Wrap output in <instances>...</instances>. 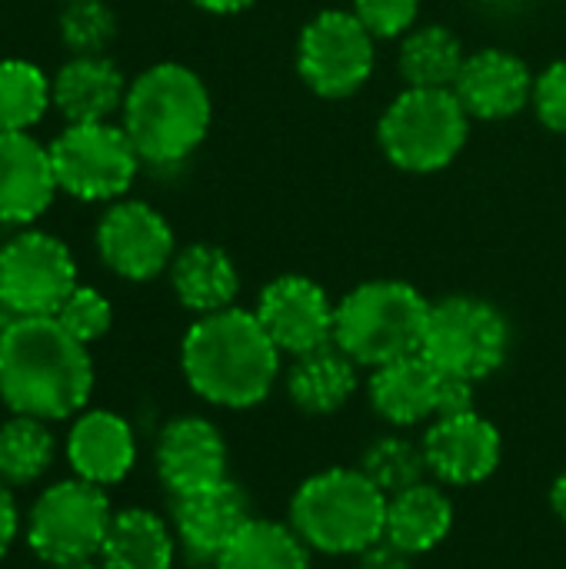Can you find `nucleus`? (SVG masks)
<instances>
[{
    "mask_svg": "<svg viewBox=\"0 0 566 569\" xmlns=\"http://www.w3.org/2000/svg\"><path fill=\"white\" fill-rule=\"evenodd\" d=\"M93 390L87 343L70 337L57 317H17L0 330V400L10 413L67 420Z\"/></svg>",
    "mask_w": 566,
    "mask_h": 569,
    "instance_id": "1",
    "label": "nucleus"
},
{
    "mask_svg": "<svg viewBox=\"0 0 566 569\" xmlns=\"http://www.w3.org/2000/svg\"><path fill=\"white\" fill-rule=\"evenodd\" d=\"M180 367L190 390L227 410H247L267 400L280 373V350L257 313L227 307L200 317L183 343Z\"/></svg>",
    "mask_w": 566,
    "mask_h": 569,
    "instance_id": "2",
    "label": "nucleus"
},
{
    "mask_svg": "<svg viewBox=\"0 0 566 569\" xmlns=\"http://www.w3.org/2000/svg\"><path fill=\"white\" fill-rule=\"evenodd\" d=\"M210 93L183 63L143 70L123 100V130L143 163L170 167L187 160L210 130Z\"/></svg>",
    "mask_w": 566,
    "mask_h": 569,
    "instance_id": "3",
    "label": "nucleus"
},
{
    "mask_svg": "<svg viewBox=\"0 0 566 569\" xmlns=\"http://www.w3.org/2000/svg\"><path fill=\"white\" fill-rule=\"evenodd\" d=\"M290 527L300 540L327 557H360L384 540L387 493L367 473L334 467L307 477L290 500Z\"/></svg>",
    "mask_w": 566,
    "mask_h": 569,
    "instance_id": "4",
    "label": "nucleus"
},
{
    "mask_svg": "<svg viewBox=\"0 0 566 569\" xmlns=\"http://www.w3.org/2000/svg\"><path fill=\"white\" fill-rule=\"evenodd\" d=\"M430 303L404 280H367L337 303L334 343L357 367H384L420 353Z\"/></svg>",
    "mask_w": 566,
    "mask_h": 569,
    "instance_id": "5",
    "label": "nucleus"
},
{
    "mask_svg": "<svg viewBox=\"0 0 566 569\" xmlns=\"http://www.w3.org/2000/svg\"><path fill=\"white\" fill-rule=\"evenodd\" d=\"M470 113L454 90L407 87L380 117L377 137L387 160L410 173H434L457 160L467 143Z\"/></svg>",
    "mask_w": 566,
    "mask_h": 569,
    "instance_id": "6",
    "label": "nucleus"
},
{
    "mask_svg": "<svg viewBox=\"0 0 566 569\" xmlns=\"http://www.w3.org/2000/svg\"><path fill=\"white\" fill-rule=\"evenodd\" d=\"M113 510L103 487L80 477L47 487L27 513V547L50 567L90 563L100 557Z\"/></svg>",
    "mask_w": 566,
    "mask_h": 569,
    "instance_id": "7",
    "label": "nucleus"
},
{
    "mask_svg": "<svg viewBox=\"0 0 566 569\" xmlns=\"http://www.w3.org/2000/svg\"><path fill=\"white\" fill-rule=\"evenodd\" d=\"M420 353L444 373L477 383L504 367L510 353V323L480 297H444L430 303Z\"/></svg>",
    "mask_w": 566,
    "mask_h": 569,
    "instance_id": "8",
    "label": "nucleus"
},
{
    "mask_svg": "<svg viewBox=\"0 0 566 569\" xmlns=\"http://www.w3.org/2000/svg\"><path fill=\"white\" fill-rule=\"evenodd\" d=\"M57 187L77 200L100 203L120 200L140 170V153L123 127L103 123H67L50 143Z\"/></svg>",
    "mask_w": 566,
    "mask_h": 569,
    "instance_id": "9",
    "label": "nucleus"
},
{
    "mask_svg": "<svg viewBox=\"0 0 566 569\" xmlns=\"http://www.w3.org/2000/svg\"><path fill=\"white\" fill-rule=\"evenodd\" d=\"M73 290L77 260L60 237L27 230L0 247V303L13 317H53Z\"/></svg>",
    "mask_w": 566,
    "mask_h": 569,
    "instance_id": "10",
    "label": "nucleus"
},
{
    "mask_svg": "<svg viewBox=\"0 0 566 569\" xmlns=\"http://www.w3.org/2000/svg\"><path fill=\"white\" fill-rule=\"evenodd\" d=\"M374 40L350 10H324L300 33L297 70L314 93L350 97L374 73Z\"/></svg>",
    "mask_w": 566,
    "mask_h": 569,
    "instance_id": "11",
    "label": "nucleus"
},
{
    "mask_svg": "<svg viewBox=\"0 0 566 569\" xmlns=\"http://www.w3.org/2000/svg\"><path fill=\"white\" fill-rule=\"evenodd\" d=\"M93 240L103 267L133 283L153 280L173 263V230L143 200H117L107 207Z\"/></svg>",
    "mask_w": 566,
    "mask_h": 569,
    "instance_id": "12",
    "label": "nucleus"
},
{
    "mask_svg": "<svg viewBox=\"0 0 566 569\" xmlns=\"http://www.w3.org/2000/svg\"><path fill=\"white\" fill-rule=\"evenodd\" d=\"M254 313L280 353L304 357L310 350L334 343L337 303L310 277L287 273V277L270 280L260 290Z\"/></svg>",
    "mask_w": 566,
    "mask_h": 569,
    "instance_id": "13",
    "label": "nucleus"
},
{
    "mask_svg": "<svg viewBox=\"0 0 566 569\" xmlns=\"http://www.w3.org/2000/svg\"><path fill=\"white\" fill-rule=\"evenodd\" d=\"M420 447L427 457V470L447 487L484 483L487 477H494L504 453L500 430L477 410L434 420Z\"/></svg>",
    "mask_w": 566,
    "mask_h": 569,
    "instance_id": "14",
    "label": "nucleus"
},
{
    "mask_svg": "<svg viewBox=\"0 0 566 569\" xmlns=\"http://www.w3.org/2000/svg\"><path fill=\"white\" fill-rule=\"evenodd\" d=\"M157 473L173 497L227 480L224 433L203 417H177L157 437Z\"/></svg>",
    "mask_w": 566,
    "mask_h": 569,
    "instance_id": "15",
    "label": "nucleus"
},
{
    "mask_svg": "<svg viewBox=\"0 0 566 569\" xmlns=\"http://www.w3.org/2000/svg\"><path fill=\"white\" fill-rule=\"evenodd\" d=\"M247 520L250 500L234 480H224L187 497H173V533L187 557L200 563H217L224 547L244 530Z\"/></svg>",
    "mask_w": 566,
    "mask_h": 569,
    "instance_id": "16",
    "label": "nucleus"
},
{
    "mask_svg": "<svg viewBox=\"0 0 566 569\" xmlns=\"http://www.w3.org/2000/svg\"><path fill=\"white\" fill-rule=\"evenodd\" d=\"M534 73L510 50H477L467 57L454 93L477 120H507L534 103Z\"/></svg>",
    "mask_w": 566,
    "mask_h": 569,
    "instance_id": "17",
    "label": "nucleus"
},
{
    "mask_svg": "<svg viewBox=\"0 0 566 569\" xmlns=\"http://www.w3.org/2000/svg\"><path fill=\"white\" fill-rule=\"evenodd\" d=\"M50 147L30 130L0 133V220L33 223L57 197Z\"/></svg>",
    "mask_w": 566,
    "mask_h": 569,
    "instance_id": "18",
    "label": "nucleus"
},
{
    "mask_svg": "<svg viewBox=\"0 0 566 569\" xmlns=\"http://www.w3.org/2000/svg\"><path fill=\"white\" fill-rule=\"evenodd\" d=\"M447 373L424 353L390 360L370 377V403L390 427H417L440 417Z\"/></svg>",
    "mask_w": 566,
    "mask_h": 569,
    "instance_id": "19",
    "label": "nucleus"
},
{
    "mask_svg": "<svg viewBox=\"0 0 566 569\" xmlns=\"http://www.w3.org/2000/svg\"><path fill=\"white\" fill-rule=\"evenodd\" d=\"M67 463L73 477L113 487L137 463V440L130 423L113 410H87L73 420L67 437Z\"/></svg>",
    "mask_w": 566,
    "mask_h": 569,
    "instance_id": "20",
    "label": "nucleus"
},
{
    "mask_svg": "<svg viewBox=\"0 0 566 569\" xmlns=\"http://www.w3.org/2000/svg\"><path fill=\"white\" fill-rule=\"evenodd\" d=\"M127 80L120 67L103 53L70 57L50 80L53 107L67 123H103L127 100Z\"/></svg>",
    "mask_w": 566,
    "mask_h": 569,
    "instance_id": "21",
    "label": "nucleus"
},
{
    "mask_svg": "<svg viewBox=\"0 0 566 569\" xmlns=\"http://www.w3.org/2000/svg\"><path fill=\"white\" fill-rule=\"evenodd\" d=\"M170 287L190 313L207 317L234 307L240 277L227 250L214 243H190L170 263Z\"/></svg>",
    "mask_w": 566,
    "mask_h": 569,
    "instance_id": "22",
    "label": "nucleus"
},
{
    "mask_svg": "<svg viewBox=\"0 0 566 569\" xmlns=\"http://www.w3.org/2000/svg\"><path fill=\"white\" fill-rule=\"evenodd\" d=\"M454 530V503L437 483H417L404 493L387 497L384 537L410 557L430 553Z\"/></svg>",
    "mask_w": 566,
    "mask_h": 569,
    "instance_id": "23",
    "label": "nucleus"
},
{
    "mask_svg": "<svg viewBox=\"0 0 566 569\" xmlns=\"http://www.w3.org/2000/svg\"><path fill=\"white\" fill-rule=\"evenodd\" d=\"M177 553V537L163 517L143 507L113 513L107 540L100 547L103 569H170Z\"/></svg>",
    "mask_w": 566,
    "mask_h": 569,
    "instance_id": "24",
    "label": "nucleus"
},
{
    "mask_svg": "<svg viewBox=\"0 0 566 569\" xmlns=\"http://www.w3.org/2000/svg\"><path fill=\"white\" fill-rule=\"evenodd\" d=\"M354 390H357V363L337 343L294 357V367L287 373L290 400L310 417L337 413L354 397Z\"/></svg>",
    "mask_w": 566,
    "mask_h": 569,
    "instance_id": "25",
    "label": "nucleus"
},
{
    "mask_svg": "<svg viewBox=\"0 0 566 569\" xmlns=\"http://www.w3.org/2000/svg\"><path fill=\"white\" fill-rule=\"evenodd\" d=\"M217 569H310V547L290 523L250 517L217 557Z\"/></svg>",
    "mask_w": 566,
    "mask_h": 569,
    "instance_id": "26",
    "label": "nucleus"
},
{
    "mask_svg": "<svg viewBox=\"0 0 566 569\" xmlns=\"http://www.w3.org/2000/svg\"><path fill=\"white\" fill-rule=\"evenodd\" d=\"M464 63H467L464 43L444 23H430V27L410 30L404 37V47H400V73H404L407 87L454 90Z\"/></svg>",
    "mask_w": 566,
    "mask_h": 569,
    "instance_id": "27",
    "label": "nucleus"
},
{
    "mask_svg": "<svg viewBox=\"0 0 566 569\" xmlns=\"http://www.w3.org/2000/svg\"><path fill=\"white\" fill-rule=\"evenodd\" d=\"M53 433L47 420L13 413L0 423V480L13 487L37 483L53 463Z\"/></svg>",
    "mask_w": 566,
    "mask_h": 569,
    "instance_id": "28",
    "label": "nucleus"
},
{
    "mask_svg": "<svg viewBox=\"0 0 566 569\" xmlns=\"http://www.w3.org/2000/svg\"><path fill=\"white\" fill-rule=\"evenodd\" d=\"M53 107L50 77L20 57L0 60V133L30 130Z\"/></svg>",
    "mask_w": 566,
    "mask_h": 569,
    "instance_id": "29",
    "label": "nucleus"
},
{
    "mask_svg": "<svg viewBox=\"0 0 566 569\" xmlns=\"http://www.w3.org/2000/svg\"><path fill=\"white\" fill-rule=\"evenodd\" d=\"M360 470L367 473V480L374 487H380L387 497L394 493H404L417 483H424V477L430 473L427 470V457H424V447L404 440V437H380L374 440L367 450H364V460H360Z\"/></svg>",
    "mask_w": 566,
    "mask_h": 569,
    "instance_id": "30",
    "label": "nucleus"
},
{
    "mask_svg": "<svg viewBox=\"0 0 566 569\" xmlns=\"http://www.w3.org/2000/svg\"><path fill=\"white\" fill-rule=\"evenodd\" d=\"M117 37V13L103 0H70L60 13V43L73 57L103 53Z\"/></svg>",
    "mask_w": 566,
    "mask_h": 569,
    "instance_id": "31",
    "label": "nucleus"
},
{
    "mask_svg": "<svg viewBox=\"0 0 566 569\" xmlns=\"http://www.w3.org/2000/svg\"><path fill=\"white\" fill-rule=\"evenodd\" d=\"M57 317V323L70 333V337H77L80 343H97L107 330H110V323H113V307H110V300L100 293V290H93V287H80L77 283V290L60 303V310L53 313Z\"/></svg>",
    "mask_w": 566,
    "mask_h": 569,
    "instance_id": "32",
    "label": "nucleus"
},
{
    "mask_svg": "<svg viewBox=\"0 0 566 569\" xmlns=\"http://www.w3.org/2000/svg\"><path fill=\"white\" fill-rule=\"evenodd\" d=\"M420 0H354V17L380 40L400 37L414 27Z\"/></svg>",
    "mask_w": 566,
    "mask_h": 569,
    "instance_id": "33",
    "label": "nucleus"
},
{
    "mask_svg": "<svg viewBox=\"0 0 566 569\" xmlns=\"http://www.w3.org/2000/svg\"><path fill=\"white\" fill-rule=\"evenodd\" d=\"M534 107L544 127L566 133V60L550 63L534 83Z\"/></svg>",
    "mask_w": 566,
    "mask_h": 569,
    "instance_id": "34",
    "label": "nucleus"
},
{
    "mask_svg": "<svg viewBox=\"0 0 566 569\" xmlns=\"http://www.w3.org/2000/svg\"><path fill=\"white\" fill-rule=\"evenodd\" d=\"M410 560H414L410 553H404L384 537L360 553V569H410Z\"/></svg>",
    "mask_w": 566,
    "mask_h": 569,
    "instance_id": "35",
    "label": "nucleus"
},
{
    "mask_svg": "<svg viewBox=\"0 0 566 569\" xmlns=\"http://www.w3.org/2000/svg\"><path fill=\"white\" fill-rule=\"evenodd\" d=\"M20 533V513H17V500L10 493V487L0 480V560L10 553L13 540Z\"/></svg>",
    "mask_w": 566,
    "mask_h": 569,
    "instance_id": "36",
    "label": "nucleus"
},
{
    "mask_svg": "<svg viewBox=\"0 0 566 569\" xmlns=\"http://www.w3.org/2000/svg\"><path fill=\"white\" fill-rule=\"evenodd\" d=\"M193 3L210 13H237V10H247L254 0H193Z\"/></svg>",
    "mask_w": 566,
    "mask_h": 569,
    "instance_id": "37",
    "label": "nucleus"
},
{
    "mask_svg": "<svg viewBox=\"0 0 566 569\" xmlns=\"http://www.w3.org/2000/svg\"><path fill=\"white\" fill-rule=\"evenodd\" d=\"M550 507H554V513L566 523V473H560L557 483L550 487Z\"/></svg>",
    "mask_w": 566,
    "mask_h": 569,
    "instance_id": "38",
    "label": "nucleus"
},
{
    "mask_svg": "<svg viewBox=\"0 0 566 569\" xmlns=\"http://www.w3.org/2000/svg\"><path fill=\"white\" fill-rule=\"evenodd\" d=\"M57 569H103V567H97V563L90 560V563H73V567H57Z\"/></svg>",
    "mask_w": 566,
    "mask_h": 569,
    "instance_id": "39",
    "label": "nucleus"
},
{
    "mask_svg": "<svg viewBox=\"0 0 566 569\" xmlns=\"http://www.w3.org/2000/svg\"><path fill=\"white\" fill-rule=\"evenodd\" d=\"M63 3H70V0H63Z\"/></svg>",
    "mask_w": 566,
    "mask_h": 569,
    "instance_id": "40",
    "label": "nucleus"
},
{
    "mask_svg": "<svg viewBox=\"0 0 566 569\" xmlns=\"http://www.w3.org/2000/svg\"><path fill=\"white\" fill-rule=\"evenodd\" d=\"M214 569H217V567H214Z\"/></svg>",
    "mask_w": 566,
    "mask_h": 569,
    "instance_id": "41",
    "label": "nucleus"
}]
</instances>
